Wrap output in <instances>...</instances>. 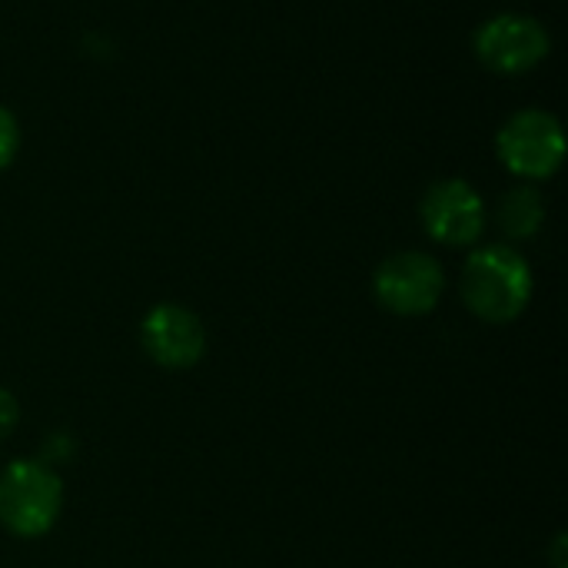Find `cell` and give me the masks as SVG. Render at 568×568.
Segmentation results:
<instances>
[{"instance_id": "277c9868", "label": "cell", "mask_w": 568, "mask_h": 568, "mask_svg": "<svg viewBox=\"0 0 568 568\" xmlns=\"http://www.w3.org/2000/svg\"><path fill=\"white\" fill-rule=\"evenodd\" d=\"M446 290V273L436 256L419 250L393 253L373 273V296L386 313L396 316H426L436 310Z\"/></svg>"}, {"instance_id": "ba28073f", "label": "cell", "mask_w": 568, "mask_h": 568, "mask_svg": "<svg viewBox=\"0 0 568 568\" xmlns=\"http://www.w3.org/2000/svg\"><path fill=\"white\" fill-rule=\"evenodd\" d=\"M546 223V203L536 186H516L499 203V226L513 240H532Z\"/></svg>"}, {"instance_id": "7a4b0ae2", "label": "cell", "mask_w": 568, "mask_h": 568, "mask_svg": "<svg viewBox=\"0 0 568 568\" xmlns=\"http://www.w3.org/2000/svg\"><path fill=\"white\" fill-rule=\"evenodd\" d=\"M63 509V479L37 459H13L0 473V526L17 539L47 536Z\"/></svg>"}, {"instance_id": "9c48e42d", "label": "cell", "mask_w": 568, "mask_h": 568, "mask_svg": "<svg viewBox=\"0 0 568 568\" xmlns=\"http://www.w3.org/2000/svg\"><path fill=\"white\" fill-rule=\"evenodd\" d=\"M17 146H20V126H17V116L0 106V170H7L17 156Z\"/></svg>"}, {"instance_id": "52a82bcc", "label": "cell", "mask_w": 568, "mask_h": 568, "mask_svg": "<svg viewBox=\"0 0 568 568\" xmlns=\"http://www.w3.org/2000/svg\"><path fill=\"white\" fill-rule=\"evenodd\" d=\"M426 233L443 246H473L486 230V203L466 180H439L419 206Z\"/></svg>"}, {"instance_id": "3957f363", "label": "cell", "mask_w": 568, "mask_h": 568, "mask_svg": "<svg viewBox=\"0 0 568 568\" xmlns=\"http://www.w3.org/2000/svg\"><path fill=\"white\" fill-rule=\"evenodd\" d=\"M496 150L509 173L523 180H546L566 160V133L552 113L523 110L503 123Z\"/></svg>"}, {"instance_id": "6da1fadb", "label": "cell", "mask_w": 568, "mask_h": 568, "mask_svg": "<svg viewBox=\"0 0 568 568\" xmlns=\"http://www.w3.org/2000/svg\"><path fill=\"white\" fill-rule=\"evenodd\" d=\"M463 303L483 323L503 326L526 313L532 300V270L513 246H483L469 253L459 280Z\"/></svg>"}, {"instance_id": "8992f818", "label": "cell", "mask_w": 568, "mask_h": 568, "mask_svg": "<svg viewBox=\"0 0 568 568\" xmlns=\"http://www.w3.org/2000/svg\"><path fill=\"white\" fill-rule=\"evenodd\" d=\"M140 346L163 369H193L206 356V329L193 310L156 303L140 320Z\"/></svg>"}, {"instance_id": "30bf717a", "label": "cell", "mask_w": 568, "mask_h": 568, "mask_svg": "<svg viewBox=\"0 0 568 568\" xmlns=\"http://www.w3.org/2000/svg\"><path fill=\"white\" fill-rule=\"evenodd\" d=\"M17 423H20V403L10 389L0 386V443L17 429Z\"/></svg>"}, {"instance_id": "5b68a950", "label": "cell", "mask_w": 568, "mask_h": 568, "mask_svg": "<svg viewBox=\"0 0 568 568\" xmlns=\"http://www.w3.org/2000/svg\"><path fill=\"white\" fill-rule=\"evenodd\" d=\"M549 47L552 40L546 27L526 13H499L486 20L476 33V57L483 60V67L503 77L539 67L549 57Z\"/></svg>"}]
</instances>
